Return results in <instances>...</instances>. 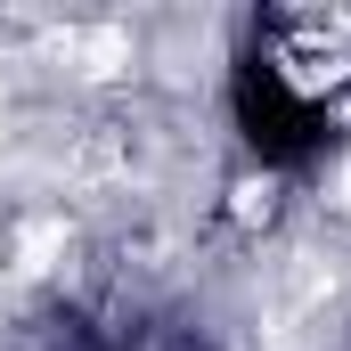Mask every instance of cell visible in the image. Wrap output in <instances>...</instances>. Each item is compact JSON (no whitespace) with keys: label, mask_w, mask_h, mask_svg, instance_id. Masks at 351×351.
I'll use <instances>...</instances> for the list:
<instances>
[{"label":"cell","mask_w":351,"mask_h":351,"mask_svg":"<svg viewBox=\"0 0 351 351\" xmlns=\"http://www.w3.org/2000/svg\"><path fill=\"white\" fill-rule=\"evenodd\" d=\"M237 123L269 164H302L351 123V8H269L237 49Z\"/></svg>","instance_id":"1"}]
</instances>
